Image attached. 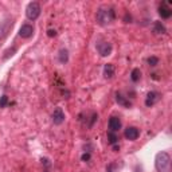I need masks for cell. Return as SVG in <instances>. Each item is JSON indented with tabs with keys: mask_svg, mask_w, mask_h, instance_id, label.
I'll use <instances>...</instances> for the list:
<instances>
[{
	"mask_svg": "<svg viewBox=\"0 0 172 172\" xmlns=\"http://www.w3.org/2000/svg\"><path fill=\"white\" fill-rule=\"evenodd\" d=\"M155 167L157 172H172L171 156L167 152H159L155 159Z\"/></svg>",
	"mask_w": 172,
	"mask_h": 172,
	"instance_id": "6da1fadb",
	"label": "cell"
},
{
	"mask_svg": "<svg viewBox=\"0 0 172 172\" xmlns=\"http://www.w3.org/2000/svg\"><path fill=\"white\" fill-rule=\"evenodd\" d=\"M114 20V11L110 8H101L97 12V22L101 26H106Z\"/></svg>",
	"mask_w": 172,
	"mask_h": 172,
	"instance_id": "7a4b0ae2",
	"label": "cell"
},
{
	"mask_svg": "<svg viewBox=\"0 0 172 172\" xmlns=\"http://www.w3.org/2000/svg\"><path fill=\"white\" fill-rule=\"evenodd\" d=\"M40 15V4L38 2H31L26 8V16L30 20H36Z\"/></svg>",
	"mask_w": 172,
	"mask_h": 172,
	"instance_id": "3957f363",
	"label": "cell"
},
{
	"mask_svg": "<svg viewBox=\"0 0 172 172\" xmlns=\"http://www.w3.org/2000/svg\"><path fill=\"white\" fill-rule=\"evenodd\" d=\"M97 50H98V53L102 57H108L112 54L113 47L109 42H100V43H97Z\"/></svg>",
	"mask_w": 172,
	"mask_h": 172,
	"instance_id": "277c9868",
	"label": "cell"
},
{
	"mask_svg": "<svg viewBox=\"0 0 172 172\" xmlns=\"http://www.w3.org/2000/svg\"><path fill=\"white\" fill-rule=\"evenodd\" d=\"M11 27H12V20L11 19H5L4 22L0 23V39L5 38Z\"/></svg>",
	"mask_w": 172,
	"mask_h": 172,
	"instance_id": "5b68a950",
	"label": "cell"
},
{
	"mask_svg": "<svg viewBox=\"0 0 172 172\" xmlns=\"http://www.w3.org/2000/svg\"><path fill=\"white\" fill-rule=\"evenodd\" d=\"M32 34H34V27L31 24H23L22 27H20V30H19V35L22 36V38H31L32 36Z\"/></svg>",
	"mask_w": 172,
	"mask_h": 172,
	"instance_id": "8992f818",
	"label": "cell"
},
{
	"mask_svg": "<svg viewBox=\"0 0 172 172\" xmlns=\"http://www.w3.org/2000/svg\"><path fill=\"white\" fill-rule=\"evenodd\" d=\"M63 121H65V113L62 112L60 108H57L53 113V123L55 124V125H60Z\"/></svg>",
	"mask_w": 172,
	"mask_h": 172,
	"instance_id": "52a82bcc",
	"label": "cell"
},
{
	"mask_svg": "<svg viewBox=\"0 0 172 172\" xmlns=\"http://www.w3.org/2000/svg\"><path fill=\"white\" fill-rule=\"evenodd\" d=\"M140 136V130L137 129V128H134V126H129V128H126L125 129V137L128 140H136L137 137Z\"/></svg>",
	"mask_w": 172,
	"mask_h": 172,
	"instance_id": "ba28073f",
	"label": "cell"
},
{
	"mask_svg": "<svg viewBox=\"0 0 172 172\" xmlns=\"http://www.w3.org/2000/svg\"><path fill=\"white\" fill-rule=\"evenodd\" d=\"M159 93H156V92H151V93H148V96H147V100H145V105L147 106H152L155 105V104L159 101Z\"/></svg>",
	"mask_w": 172,
	"mask_h": 172,
	"instance_id": "9c48e42d",
	"label": "cell"
},
{
	"mask_svg": "<svg viewBox=\"0 0 172 172\" xmlns=\"http://www.w3.org/2000/svg\"><path fill=\"white\" fill-rule=\"evenodd\" d=\"M120 128H121L120 119H117V117H112V119L109 120V129L112 130V132H117Z\"/></svg>",
	"mask_w": 172,
	"mask_h": 172,
	"instance_id": "30bf717a",
	"label": "cell"
},
{
	"mask_svg": "<svg viewBox=\"0 0 172 172\" xmlns=\"http://www.w3.org/2000/svg\"><path fill=\"white\" fill-rule=\"evenodd\" d=\"M104 75H105V78H112L114 75V66L112 63H106L104 66Z\"/></svg>",
	"mask_w": 172,
	"mask_h": 172,
	"instance_id": "8fae6325",
	"label": "cell"
},
{
	"mask_svg": "<svg viewBox=\"0 0 172 172\" xmlns=\"http://www.w3.org/2000/svg\"><path fill=\"white\" fill-rule=\"evenodd\" d=\"M159 13H160L161 18L168 19V18H171L172 11H171V8H168V7H166V5H161L160 8H159Z\"/></svg>",
	"mask_w": 172,
	"mask_h": 172,
	"instance_id": "7c38bea8",
	"label": "cell"
},
{
	"mask_svg": "<svg viewBox=\"0 0 172 172\" xmlns=\"http://www.w3.org/2000/svg\"><path fill=\"white\" fill-rule=\"evenodd\" d=\"M153 31L156 32V34H166V27L161 24V22H155Z\"/></svg>",
	"mask_w": 172,
	"mask_h": 172,
	"instance_id": "4fadbf2b",
	"label": "cell"
},
{
	"mask_svg": "<svg viewBox=\"0 0 172 172\" xmlns=\"http://www.w3.org/2000/svg\"><path fill=\"white\" fill-rule=\"evenodd\" d=\"M67 59H69V54H67V50L62 49L59 51V62L60 63H66Z\"/></svg>",
	"mask_w": 172,
	"mask_h": 172,
	"instance_id": "5bb4252c",
	"label": "cell"
},
{
	"mask_svg": "<svg viewBox=\"0 0 172 172\" xmlns=\"http://www.w3.org/2000/svg\"><path fill=\"white\" fill-rule=\"evenodd\" d=\"M116 98H117V102L120 104V105H124V106H130V104H129V101H126L125 98H124L121 94H117L116 96Z\"/></svg>",
	"mask_w": 172,
	"mask_h": 172,
	"instance_id": "9a60e30c",
	"label": "cell"
},
{
	"mask_svg": "<svg viewBox=\"0 0 172 172\" xmlns=\"http://www.w3.org/2000/svg\"><path fill=\"white\" fill-rule=\"evenodd\" d=\"M140 77H141V71L139 69H133L132 70V81L133 82H137V81L140 79Z\"/></svg>",
	"mask_w": 172,
	"mask_h": 172,
	"instance_id": "2e32d148",
	"label": "cell"
},
{
	"mask_svg": "<svg viewBox=\"0 0 172 172\" xmlns=\"http://www.w3.org/2000/svg\"><path fill=\"white\" fill-rule=\"evenodd\" d=\"M108 139H109V143L110 144H116L117 140H119V139H117V136L114 134V132H110L109 134H108Z\"/></svg>",
	"mask_w": 172,
	"mask_h": 172,
	"instance_id": "e0dca14e",
	"label": "cell"
},
{
	"mask_svg": "<svg viewBox=\"0 0 172 172\" xmlns=\"http://www.w3.org/2000/svg\"><path fill=\"white\" fill-rule=\"evenodd\" d=\"M148 63H149L151 66H156L157 63H159V58H156V57H151V58H148Z\"/></svg>",
	"mask_w": 172,
	"mask_h": 172,
	"instance_id": "ac0fdd59",
	"label": "cell"
},
{
	"mask_svg": "<svg viewBox=\"0 0 172 172\" xmlns=\"http://www.w3.org/2000/svg\"><path fill=\"white\" fill-rule=\"evenodd\" d=\"M7 104H8V97H7V96H3L2 98H0V108H5Z\"/></svg>",
	"mask_w": 172,
	"mask_h": 172,
	"instance_id": "d6986e66",
	"label": "cell"
},
{
	"mask_svg": "<svg viewBox=\"0 0 172 172\" xmlns=\"http://www.w3.org/2000/svg\"><path fill=\"white\" fill-rule=\"evenodd\" d=\"M15 51H16V49H15V47H12L11 50H7V51H5V55L3 57V59H7L9 55H13V53H15Z\"/></svg>",
	"mask_w": 172,
	"mask_h": 172,
	"instance_id": "ffe728a7",
	"label": "cell"
},
{
	"mask_svg": "<svg viewBox=\"0 0 172 172\" xmlns=\"http://www.w3.org/2000/svg\"><path fill=\"white\" fill-rule=\"evenodd\" d=\"M89 159H90V155H89V153H83V155H82V160H83V161H87Z\"/></svg>",
	"mask_w": 172,
	"mask_h": 172,
	"instance_id": "44dd1931",
	"label": "cell"
},
{
	"mask_svg": "<svg viewBox=\"0 0 172 172\" xmlns=\"http://www.w3.org/2000/svg\"><path fill=\"white\" fill-rule=\"evenodd\" d=\"M47 35L49 36H55V31H54V30H49V31H47Z\"/></svg>",
	"mask_w": 172,
	"mask_h": 172,
	"instance_id": "7402d4cb",
	"label": "cell"
}]
</instances>
